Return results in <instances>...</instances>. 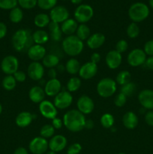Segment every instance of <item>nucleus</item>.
<instances>
[{
  "mask_svg": "<svg viewBox=\"0 0 153 154\" xmlns=\"http://www.w3.org/2000/svg\"><path fill=\"white\" fill-rule=\"evenodd\" d=\"M32 33L28 29H20L12 36L14 49L20 53H25L33 45Z\"/></svg>",
  "mask_w": 153,
  "mask_h": 154,
  "instance_id": "f257e3e1",
  "label": "nucleus"
},
{
  "mask_svg": "<svg viewBox=\"0 0 153 154\" xmlns=\"http://www.w3.org/2000/svg\"><path fill=\"white\" fill-rule=\"evenodd\" d=\"M85 116L78 110H70L63 117V124L69 131L73 132L82 130L85 126Z\"/></svg>",
  "mask_w": 153,
  "mask_h": 154,
  "instance_id": "f03ea898",
  "label": "nucleus"
},
{
  "mask_svg": "<svg viewBox=\"0 0 153 154\" xmlns=\"http://www.w3.org/2000/svg\"><path fill=\"white\" fill-rule=\"evenodd\" d=\"M62 46L64 53L70 57H75L80 54L84 48L82 41L74 35L67 36L63 40Z\"/></svg>",
  "mask_w": 153,
  "mask_h": 154,
  "instance_id": "7ed1b4c3",
  "label": "nucleus"
},
{
  "mask_svg": "<svg viewBox=\"0 0 153 154\" xmlns=\"http://www.w3.org/2000/svg\"><path fill=\"white\" fill-rule=\"evenodd\" d=\"M149 15V8L142 2L134 3L128 9L129 18L134 23H140L145 20Z\"/></svg>",
  "mask_w": 153,
  "mask_h": 154,
  "instance_id": "20e7f679",
  "label": "nucleus"
},
{
  "mask_svg": "<svg viewBox=\"0 0 153 154\" xmlns=\"http://www.w3.org/2000/svg\"><path fill=\"white\" fill-rule=\"evenodd\" d=\"M117 84L114 80L105 78L100 80L97 84V92L100 97L109 98L116 93Z\"/></svg>",
  "mask_w": 153,
  "mask_h": 154,
  "instance_id": "39448f33",
  "label": "nucleus"
},
{
  "mask_svg": "<svg viewBox=\"0 0 153 154\" xmlns=\"http://www.w3.org/2000/svg\"><path fill=\"white\" fill-rule=\"evenodd\" d=\"M94 11L92 6L86 4L80 5L74 11V17L76 22L81 24L88 22L92 18Z\"/></svg>",
  "mask_w": 153,
  "mask_h": 154,
  "instance_id": "423d86ee",
  "label": "nucleus"
},
{
  "mask_svg": "<svg viewBox=\"0 0 153 154\" xmlns=\"http://www.w3.org/2000/svg\"><path fill=\"white\" fill-rule=\"evenodd\" d=\"M18 67L19 62L14 56H7L2 60L1 69L7 75H13L16 71H18Z\"/></svg>",
  "mask_w": 153,
  "mask_h": 154,
  "instance_id": "0eeeda50",
  "label": "nucleus"
},
{
  "mask_svg": "<svg viewBox=\"0 0 153 154\" xmlns=\"http://www.w3.org/2000/svg\"><path fill=\"white\" fill-rule=\"evenodd\" d=\"M128 63L132 67H138L145 63L146 60V54L143 50L136 48L130 51L128 55Z\"/></svg>",
  "mask_w": 153,
  "mask_h": 154,
  "instance_id": "6e6552de",
  "label": "nucleus"
},
{
  "mask_svg": "<svg viewBox=\"0 0 153 154\" xmlns=\"http://www.w3.org/2000/svg\"><path fill=\"white\" fill-rule=\"evenodd\" d=\"M73 102V97L70 92L61 91L54 97L53 104L57 109H65L70 106Z\"/></svg>",
  "mask_w": 153,
  "mask_h": 154,
  "instance_id": "1a4fd4ad",
  "label": "nucleus"
},
{
  "mask_svg": "<svg viewBox=\"0 0 153 154\" xmlns=\"http://www.w3.org/2000/svg\"><path fill=\"white\" fill-rule=\"evenodd\" d=\"M48 147V141L46 138L40 136L33 138L28 145L29 150L33 154H44L46 153Z\"/></svg>",
  "mask_w": 153,
  "mask_h": 154,
  "instance_id": "9d476101",
  "label": "nucleus"
},
{
  "mask_svg": "<svg viewBox=\"0 0 153 154\" xmlns=\"http://www.w3.org/2000/svg\"><path fill=\"white\" fill-rule=\"evenodd\" d=\"M68 17L69 12L64 6H55L53 8L50 10V18L52 22L57 23H62L64 21L68 19Z\"/></svg>",
  "mask_w": 153,
  "mask_h": 154,
  "instance_id": "9b49d317",
  "label": "nucleus"
},
{
  "mask_svg": "<svg viewBox=\"0 0 153 154\" xmlns=\"http://www.w3.org/2000/svg\"><path fill=\"white\" fill-rule=\"evenodd\" d=\"M78 111L83 114H91L94 108V104L92 99L86 95H82L78 99L76 102Z\"/></svg>",
  "mask_w": 153,
  "mask_h": 154,
  "instance_id": "f8f14e48",
  "label": "nucleus"
},
{
  "mask_svg": "<svg viewBox=\"0 0 153 154\" xmlns=\"http://www.w3.org/2000/svg\"><path fill=\"white\" fill-rule=\"evenodd\" d=\"M39 111L45 118L52 120L57 116V108L53 103L48 100H44L39 104Z\"/></svg>",
  "mask_w": 153,
  "mask_h": 154,
  "instance_id": "ddd939ff",
  "label": "nucleus"
},
{
  "mask_svg": "<svg viewBox=\"0 0 153 154\" xmlns=\"http://www.w3.org/2000/svg\"><path fill=\"white\" fill-rule=\"evenodd\" d=\"M138 100L143 108L149 111L153 110V90L149 89L142 90L138 95Z\"/></svg>",
  "mask_w": 153,
  "mask_h": 154,
  "instance_id": "4468645a",
  "label": "nucleus"
},
{
  "mask_svg": "<svg viewBox=\"0 0 153 154\" xmlns=\"http://www.w3.org/2000/svg\"><path fill=\"white\" fill-rule=\"evenodd\" d=\"M27 73L33 81H40L44 75V68L39 62H32L28 66Z\"/></svg>",
  "mask_w": 153,
  "mask_h": 154,
  "instance_id": "2eb2a0df",
  "label": "nucleus"
},
{
  "mask_svg": "<svg viewBox=\"0 0 153 154\" xmlns=\"http://www.w3.org/2000/svg\"><path fill=\"white\" fill-rule=\"evenodd\" d=\"M98 72L97 64L92 63L91 61L86 63L80 66L79 71V75L84 80H88L96 75Z\"/></svg>",
  "mask_w": 153,
  "mask_h": 154,
  "instance_id": "dca6fc26",
  "label": "nucleus"
},
{
  "mask_svg": "<svg viewBox=\"0 0 153 154\" xmlns=\"http://www.w3.org/2000/svg\"><path fill=\"white\" fill-rule=\"evenodd\" d=\"M106 66L110 69H116L119 67L122 61V57L120 53L116 51V50H112L109 51L106 56Z\"/></svg>",
  "mask_w": 153,
  "mask_h": 154,
  "instance_id": "f3484780",
  "label": "nucleus"
},
{
  "mask_svg": "<svg viewBox=\"0 0 153 154\" xmlns=\"http://www.w3.org/2000/svg\"><path fill=\"white\" fill-rule=\"evenodd\" d=\"M49 148L52 151L60 152L64 149V147L67 145V139L64 136L62 135H57L55 136H52L50 141L48 142Z\"/></svg>",
  "mask_w": 153,
  "mask_h": 154,
  "instance_id": "a211bd4d",
  "label": "nucleus"
},
{
  "mask_svg": "<svg viewBox=\"0 0 153 154\" xmlns=\"http://www.w3.org/2000/svg\"><path fill=\"white\" fill-rule=\"evenodd\" d=\"M27 55L33 62H38L46 56V49L40 45H33L27 51Z\"/></svg>",
  "mask_w": 153,
  "mask_h": 154,
  "instance_id": "6ab92c4d",
  "label": "nucleus"
},
{
  "mask_svg": "<svg viewBox=\"0 0 153 154\" xmlns=\"http://www.w3.org/2000/svg\"><path fill=\"white\" fill-rule=\"evenodd\" d=\"M61 82L58 79H50L45 84V94L48 96H56L61 92Z\"/></svg>",
  "mask_w": 153,
  "mask_h": 154,
  "instance_id": "aec40b11",
  "label": "nucleus"
},
{
  "mask_svg": "<svg viewBox=\"0 0 153 154\" xmlns=\"http://www.w3.org/2000/svg\"><path fill=\"white\" fill-rule=\"evenodd\" d=\"M105 42V36L102 33H94L87 39V45L90 49H98L100 48Z\"/></svg>",
  "mask_w": 153,
  "mask_h": 154,
  "instance_id": "412c9836",
  "label": "nucleus"
},
{
  "mask_svg": "<svg viewBox=\"0 0 153 154\" xmlns=\"http://www.w3.org/2000/svg\"><path fill=\"white\" fill-rule=\"evenodd\" d=\"M45 92L44 89H42L38 86H34L30 89L28 92V97L30 100L34 103H39L43 102L45 98Z\"/></svg>",
  "mask_w": 153,
  "mask_h": 154,
  "instance_id": "4be33fe9",
  "label": "nucleus"
},
{
  "mask_svg": "<svg viewBox=\"0 0 153 154\" xmlns=\"http://www.w3.org/2000/svg\"><path fill=\"white\" fill-rule=\"evenodd\" d=\"M138 117L133 111H128L122 117V123L124 127L128 129H134L138 125Z\"/></svg>",
  "mask_w": 153,
  "mask_h": 154,
  "instance_id": "5701e85b",
  "label": "nucleus"
},
{
  "mask_svg": "<svg viewBox=\"0 0 153 154\" xmlns=\"http://www.w3.org/2000/svg\"><path fill=\"white\" fill-rule=\"evenodd\" d=\"M33 118H34V115H32L30 112L22 111L16 116L15 123H16V126H18L19 127L25 128L31 124Z\"/></svg>",
  "mask_w": 153,
  "mask_h": 154,
  "instance_id": "b1692460",
  "label": "nucleus"
},
{
  "mask_svg": "<svg viewBox=\"0 0 153 154\" xmlns=\"http://www.w3.org/2000/svg\"><path fill=\"white\" fill-rule=\"evenodd\" d=\"M77 27L78 24L76 20L68 18L62 23L61 30L62 33H64L66 35H72L76 31Z\"/></svg>",
  "mask_w": 153,
  "mask_h": 154,
  "instance_id": "393cba45",
  "label": "nucleus"
},
{
  "mask_svg": "<svg viewBox=\"0 0 153 154\" xmlns=\"http://www.w3.org/2000/svg\"><path fill=\"white\" fill-rule=\"evenodd\" d=\"M50 31V36L51 39L54 42H58L61 40L62 35V32L61 30V27L59 26L58 23L51 21L48 25Z\"/></svg>",
  "mask_w": 153,
  "mask_h": 154,
  "instance_id": "a878e982",
  "label": "nucleus"
},
{
  "mask_svg": "<svg viewBox=\"0 0 153 154\" xmlns=\"http://www.w3.org/2000/svg\"><path fill=\"white\" fill-rule=\"evenodd\" d=\"M49 35L46 31L42 29L36 30L32 33V38L35 45H42L46 43L49 40Z\"/></svg>",
  "mask_w": 153,
  "mask_h": 154,
  "instance_id": "bb28decb",
  "label": "nucleus"
},
{
  "mask_svg": "<svg viewBox=\"0 0 153 154\" xmlns=\"http://www.w3.org/2000/svg\"><path fill=\"white\" fill-rule=\"evenodd\" d=\"M80 64L79 61L74 58L70 59L66 63L65 69L68 72V73L70 75H76L79 73L80 69Z\"/></svg>",
  "mask_w": 153,
  "mask_h": 154,
  "instance_id": "cd10ccee",
  "label": "nucleus"
},
{
  "mask_svg": "<svg viewBox=\"0 0 153 154\" xmlns=\"http://www.w3.org/2000/svg\"><path fill=\"white\" fill-rule=\"evenodd\" d=\"M34 25L37 27L44 28L49 25V23H50V18L46 14H38L34 17Z\"/></svg>",
  "mask_w": 153,
  "mask_h": 154,
  "instance_id": "c85d7f7f",
  "label": "nucleus"
},
{
  "mask_svg": "<svg viewBox=\"0 0 153 154\" xmlns=\"http://www.w3.org/2000/svg\"><path fill=\"white\" fill-rule=\"evenodd\" d=\"M43 66L49 69H53L54 67L58 66L59 63V59L55 54H47L44 57Z\"/></svg>",
  "mask_w": 153,
  "mask_h": 154,
  "instance_id": "c756f323",
  "label": "nucleus"
},
{
  "mask_svg": "<svg viewBox=\"0 0 153 154\" xmlns=\"http://www.w3.org/2000/svg\"><path fill=\"white\" fill-rule=\"evenodd\" d=\"M23 18V13L21 8L18 7H15L14 8L10 10L9 14V19L14 23H18L21 22V20Z\"/></svg>",
  "mask_w": 153,
  "mask_h": 154,
  "instance_id": "7c9ffc66",
  "label": "nucleus"
},
{
  "mask_svg": "<svg viewBox=\"0 0 153 154\" xmlns=\"http://www.w3.org/2000/svg\"><path fill=\"white\" fill-rule=\"evenodd\" d=\"M76 32V35L77 36L81 41L86 40V39H88V37L90 36L89 28H88V26L86 25V24L84 23L80 24V26H78Z\"/></svg>",
  "mask_w": 153,
  "mask_h": 154,
  "instance_id": "2f4dec72",
  "label": "nucleus"
},
{
  "mask_svg": "<svg viewBox=\"0 0 153 154\" xmlns=\"http://www.w3.org/2000/svg\"><path fill=\"white\" fill-rule=\"evenodd\" d=\"M2 84V87L4 90L10 91L16 87V81L14 78L13 75H7L3 78Z\"/></svg>",
  "mask_w": 153,
  "mask_h": 154,
  "instance_id": "473e14b6",
  "label": "nucleus"
},
{
  "mask_svg": "<svg viewBox=\"0 0 153 154\" xmlns=\"http://www.w3.org/2000/svg\"><path fill=\"white\" fill-rule=\"evenodd\" d=\"M136 86L134 82H129L128 84H124V85L122 86L121 90H120V93L124 94L126 97H130L134 94L135 91H136Z\"/></svg>",
  "mask_w": 153,
  "mask_h": 154,
  "instance_id": "72a5a7b5",
  "label": "nucleus"
},
{
  "mask_svg": "<svg viewBox=\"0 0 153 154\" xmlns=\"http://www.w3.org/2000/svg\"><path fill=\"white\" fill-rule=\"evenodd\" d=\"M130 78H131V75L128 71H121L117 75L116 82L119 85L123 86L130 82Z\"/></svg>",
  "mask_w": 153,
  "mask_h": 154,
  "instance_id": "f704fd0d",
  "label": "nucleus"
},
{
  "mask_svg": "<svg viewBox=\"0 0 153 154\" xmlns=\"http://www.w3.org/2000/svg\"><path fill=\"white\" fill-rule=\"evenodd\" d=\"M81 87V81L79 78L73 77L70 78L67 83V89L68 92H75L80 89Z\"/></svg>",
  "mask_w": 153,
  "mask_h": 154,
  "instance_id": "c9c22d12",
  "label": "nucleus"
},
{
  "mask_svg": "<svg viewBox=\"0 0 153 154\" xmlns=\"http://www.w3.org/2000/svg\"><path fill=\"white\" fill-rule=\"evenodd\" d=\"M100 124L104 128H106V129L111 128L114 124L113 116L109 113L104 114L100 117Z\"/></svg>",
  "mask_w": 153,
  "mask_h": 154,
  "instance_id": "e433bc0d",
  "label": "nucleus"
},
{
  "mask_svg": "<svg viewBox=\"0 0 153 154\" xmlns=\"http://www.w3.org/2000/svg\"><path fill=\"white\" fill-rule=\"evenodd\" d=\"M55 132V129L50 124H45L41 127L40 130V137L44 138H49L52 137Z\"/></svg>",
  "mask_w": 153,
  "mask_h": 154,
  "instance_id": "4c0bfd02",
  "label": "nucleus"
},
{
  "mask_svg": "<svg viewBox=\"0 0 153 154\" xmlns=\"http://www.w3.org/2000/svg\"><path fill=\"white\" fill-rule=\"evenodd\" d=\"M127 35L130 38H135L140 35V28L136 23H131L127 28Z\"/></svg>",
  "mask_w": 153,
  "mask_h": 154,
  "instance_id": "58836bf2",
  "label": "nucleus"
},
{
  "mask_svg": "<svg viewBox=\"0 0 153 154\" xmlns=\"http://www.w3.org/2000/svg\"><path fill=\"white\" fill-rule=\"evenodd\" d=\"M57 0H38V5L43 10H51L56 5Z\"/></svg>",
  "mask_w": 153,
  "mask_h": 154,
  "instance_id": "ea45409f",
  "label": "nucleus"
},
{
  "mask_svg": "<svg viewBox=\"0 0 153 154\" xmlns=\"http://www.w3.org/2000/svg\"><path fill=\"white\" fill-rule=\"evenodd\" d=\"M17 0H0V8L4 10H11L16 7Z\"/></svg>",
  "mask_w": 153,
  "mask_h": 154,
  "instance_id": "a19ab883",
  "label": "nucleus"
},
{
  "mask_svg": "<svg viewBox=\"0 0 153 154\" xmlns=\"http://www.w3.org/2000/svg\"><path fill=\"white\" fill-rule=\"evenodd\" d=\"M18 4L25 9H32L38 4V0H17Z\"/></svg>",
  "mask_w": 153,
  "mask_h": 154,
  "instance_id": "79ce46f5",
  "label": "nucleus"
},
{
  "mask_svg": "<svg viewBox=\"0 0 153 154\" xmlns=\"http://www.w3.org/2000/svg\"><path fill=\"white\" fill-rule=\"evenodd\" d=\"M126 101H127V97L122 93H119L114 99V104L116 106L122 108L125 105Z\"/></svg>",
  "mask_w": 153,
  "mask_h": 154,
  "instance_id": "37998d69",
  "label": "nucleus"
},
{
  "mask_svg": "<svg viewBox=\"0 0 153 154\" xmlns=\"http://www.w3.org/2000/svg\"><path fill=\"white\" fill-rule=\"evenodd\" d=\"M128 48V44L126 42L125 40H119L116 45V51H118L120 54H122V53L125 52L127 51Z\"/></svg>",
  "mask_w": 153,
  "mask_h": 154,
  "instance_id": "c03bdc74",
  "label": "nucleus"
},
{
  "mask_svg": "<svg viewBox=\"0 0 153 154\" xmlns=\"http://www.w3.org/2000/svg\"><path fill=\"white\" fill-rule=\"evenodd\" d=\"M82 150V146L79 143H74L68 147L67 154H79Z\"/></svg>",
  "mask_w": 153,
  "mask_h": 154,
  "instance_id": "a18cd8bd",
  "label": "nucleus"
},
{
  "mask_svg": "<svg viewBox=\"0 0 153 154\" xmlns=\"http://www.w3.org/2000/svg\"><path fill=\"white\" fill-rule=\"evenodd\" d=\"M143 51L146 55L153 57V39L146 42L144 45Z\"/></svg>",
  "mask_w": 153,
  "mask_h": 154,
  "instance_id": "49530a36",
  "label": "nucleus"
},
{
  "mask_svg": "<svg viewBox=\"0 0 153 154\" xmlns=\"http://www.w3.org/2000/svg\"><path fill=\"white\" fill-rule=\"evenodd\" d=\"M13 76L15 78V80L16 81H18V82H23V81H25L26 78V75L22 71H16L14 74Z\"/></svg>",
  "mask_w": 153,
  "mask_h": 154,
  "instance_id": "de8ad7c7",
  "label": "nucleus"
},
{
  "mask_svg": "<svg viewBox=\"0 0 153 154\" xmlns=\"http://www.w3.org/2000/svg\"><path fill=\"white\" fill-rule=\"evenodd\" d=\"M145 122L149 126H153V111H148L145 114Z\"/></svg>",
  "mask_w": 153,
  "mask_h": 154,
  "instance_id": "09e8293b",
  "label": "nucleus"
},
{
  "mask_svg": "<svg viewBox=\"0 0 153 154\" xmlns=\"http://www.w3.org/2000/svg\"><path fill=\"white\" fill-rule=\"evenodd\" d=\"M52 126H53L54 129H61L63 126V120H62L60 118H58V117H55L52 120Z\"/></svg>",
  "mask_w": 153,
  "mask_h": 154,
  "instance_id": "8fccbe9b",
  "label": "nucleus"
},
{
  "mask_svg": "<svg viewBox=\"0 0 153 154\" xmlns=\"http://www.w3.org/2000/svg\"><path fill=\"white\" fill-rule=\"evenodd\" d=\"M7 31V26H6L5 24L2 22H0V39L5 37Z\"/></svg>",
  "mask_w": 153,
  "mask_h": 154,
  "instance_id": "3c124183",
  "label": "nucleus"
},
{
  "mask_svg": "<svg viewBox=\"0 0 153 154\" xmlns=\"http://www.w3.org/2000/svg\"><path fill=\"white\" fill-rule=\"evenodd\" d=\"M145 66L147 69L150 70H153V57H149L146 58V60L145 62Z\"/></svg>",
  "mask_w": 153,
  "mask_h": 154,
  "instance_id": "603ef678",
  "label": "nucleus"
},
{
  "mask_svg": "<svg viewBox=\"0 0 153 154\" xmlns=\"http://www.w3.org/2000/svg\"><path fill=\"white\" fill-rule=\"evenodd\" d=\"M100 55L98 53H94V54H92L91 56V62L92 63H94V64H97L100 62Z\"/></svg>",
  "mask_w": 153,
  "mask_h": 154,
  "instance_id": "864d4df0",
  "label": "nucleus"
},
{
  "mask_svg": "<svg viewBox=\"0 0 153 154\" xmlns=\"http://www.w3.org/2000/svg\"><path fill=\"white\" fill-rule=\"evenodd\" d=\"M56 71L54 69H50V70L48 71V77L50 78V79H55L56 78Z\"/></svg>",
  "mask_w": 153,
  "mask_h": 154,
  "instance_id": "5fc2aeb1",
  "label": "nucleus"
},
{
  "mask_svg": "<svg viewBox=\"0 0 153 154\" xmlns=\"http://www.w3.org/2000/svg\"><path fill=\"white\" fill-rule=\"evenodd\" d=\"M14 154H28V151H27V150L26 148H24V147H18V148H16V150H15L14 153Z\"/></svg>",
  "mask_w": 153,
  "mask_h": 154,
  "instance_id": "6e6d98bb",
  "label": "nucleus"
},
{
  "mask_svg": "<svg viewBox=\"0 0 153 154\" xmlns=\"http://www.w3.org/2000/svg\"><path fill=\"white\" fill-rule=\"evenodd\" d=\"M94 127V122L92 120H86L85 122V126H84V128H86V129H91Z\"/></svg>",
  "mask_w": 153,
  "mask_h": 154,
  "instance_id": "4d7b16f0",
  "label": "nucleus"
},
{
  "mask_svg": "<svg viewBox=\"0 0 153 154\" xmlns=\"http://www.w3.org/2000/svg\"><path fill=\"white\" fill-rule=\"evenodd\" d=\"M82 0H70V2H71L74 5H80L82 2Z\"/></svg>",
  "mask_w": 153,
  "mask_h": 154,
  "instance_id": "13d9d810",
  "label": "nucleus"
},
{
  "mask_svg": "<svg viewBox=\"0 0 153 154\" xmlns=\"http://www.w3.org/2000/svg\"><path fill=\"white\" fill-rule=\"evenodd\" d=\"M149 5L153 9V0H149Z\"/></svg>",
  "mask_w": 153,
  "mask_h": 154,
  "instance_id": "bf43d9fd",
  "label": "nucleus"
},
{
  "mask_svg": "<svg viewBox=\"0 0 153 154\" xmlns=\"http://www.w3.org/2000/svg\"><path fill=\"white\" fill-rule=\"evenodd\" d=\"M46 154H56V153L54 151H52V150H50V151H48Z\"/></svg>",
  "mask_w": 153,
  "mask_h": 154,
  "instance_id": "052dcab7",
  "label": "nucleus"
},
{
  "mask_svg": "<svg viewBox=\"0 0 153 154\" xmlns=\"http://www.w3.org/2000/svg\"><path fill=\"white\" fill-rule=\"evenodd\" d=\"M2 105L0 104V114H2Z\"/></svg>",
  "mask_w": 153,
  "mask_h": 154,
  "instance_id": "680f3d73",
  "label": "nucleus"
},
{
  "mask_svg": "<svg viewBox=\"0 0 153 154\" xmlns=\"http://www.w3.org/2000/svg\"><path fill=\"white\" fill-rule=\"evenodd\" d=\"M118 154H126V153H118Z\"/></svg>",
  "mask_w": 153,
  "mask_h": 154,
  "instance_id": "e2e57ef3",
  "label": "nucleus"
}]
</instances>
